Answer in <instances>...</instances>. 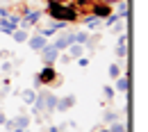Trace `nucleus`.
I'll use <instances>...</instances> for the list:
<instances>
[{"mask_svg":"<svg viewBox=\"0 0 148 132\" xmlns=\"http://www.w3.org/2000/svg\"><path fill=\"white\" fill-rule=\"evenodd\" d=\"M48 16L53 21H64V23H73L77 21V9L62 2V0H48V7H46Z\"/></svg>","mask_w":148,"mask_h":132,"instance_id":"obj_1","label":"nucleus"},{"mask_svg":"<svg viewBox=\"0 0 148 132\" xmlns=\"http://www.w3.org/2000/svg\"><path fill=\"white\" fill-rule=\"evenodd\" d=\"M41 16H43V12H41V9H27V12L23 14V18H21L18 27L30 30V25H37L39 21H41Z\"/></svg>","mask_w":148,"mask_h":132,"instance_id":"obj_2","label":"nucleus"},{"mask_svg":"<svg viewBox=\"0 0 148 132\" xmlns=\"http://www.w3.org/2000/svg\"><path fill=\"white\" fill-rule=\"evenodd\" d=\"M39 53H41V62H43L46 66H53L57 59H59V50H57L53 43H46V46H43Z\"/></svg>","mask_w":148,"mask_h":132,"instance_id":"obj_3","label":"nucleus"},{"mask_svg":"<svg viewBox=\"0 0 148 132\" xmlns=\"http://www.w3.org/2000/svg\"><path fill=\"white\" fill-rule=\"evenodd\" d=\"M57 71L53 68V66H46L43 64V68L39 71V75H37V80H39V84H55L57 82Z\"/></svg>","mask_w":148,"mask_h":132,"instance_id":"obj_4","label":"nucleus"},{"mask_svg":"<svg viewBox=\"0 0 148 132\" xmlns=\"http://www.w3.org/2000/svg\"><path fill=\"white\" fill-rule=\"evenodd\" d=\"M93 9H91V16H96V18H107L112 14V5H107V2H100V0H96V2H91Z\"/></svg>","mask_w":148,"mask_h":132,"instance_id":"obj_5","label":"nucleus"},{"mask_svg":"<svg viewBox=\"0 0 148 132\" xmlns=\"http://www.w3.org/2000/svg\"><path fill=\"white\" fill-rule=\"evenodd\" d=\"M75 105V96L69 94V96H62V98H57V105H55V112H66V109H71Z\"/></svg>","mask_w":148,"mask_h":132,"instance_id":"obj_6","label":"nucleus"},{"mask_svg":"<svg viewBox=\"0 0 148 132\" xmlns=\"http://www.w3.org/2000/svg\"><path fill=\"white\" fill-rule=\"evenodd\" d=\"M71 43H75V41H73V34H71V32H64V34H59V37L53 41V46H55L57 50H66Z\"/></svg>","mask_w":148,"mask_h":132,"instance_id":"obj_7","label":"nucleus"},{"mask_svg":"<svg viewBox=\"0 0 148 132\" xmlns=\"http://www.w3.org/2000/svg\"><path fill=\"white\" fill-rule=\"evenodd\" d=\"M41 100H43V112H55V105H57V96L53 91H46V94H39Z\"/></svg>","mask_w":148,"mask_h":132,"instance_id":"obj_8","label":"nucleus"},{"mask_svg":"<svg viewBox=\"0 0 148 132\" xmlns=\"http://www.w3.org/2000/svg\"><path fill=\"white\" fill-rule=\"evenodd\" d=\"M116 57H119V59H125V57H128V32L119 37V43H116Z\"/></svg>","mask_w":148,"mask_h":132,"instance_id":"obj_9","label":"nucleus"},{"mask_svg":"<svg viewBox=\"0 0 148 132\" xmlns=\"http://www.w3.org/2000/svg\"><path fill=\"white\" fill-rule=\"evenodd\" d=\"M48 43V39L46 37H41V34H34V37H27V46H30V50H41L43 46Z\"/></svg>","mask_w":148,"mask_h":132,"instance_id":"obj_10","label":"nucleus"},{"mask_svg":"<svg viewBox=\"0 0 148 132\" xmlns=\"http://www.w3.org/2000/svg\"><path fill=\"white\" fill-rule=\"evenodd\" d=\"M114 91H121V94H128L130 91V77L125 75V73L116 77V89H114Z\"/></svg>","mask_w":148,"mask_h":132,"instance_id":"obj_11","label":"nucleus"},{"mask_svg":"<svg viewBox=\"0 0 148 132\" xmlns=\"http://www.w3.org/2000/svg\"><path fill=\"white\" fill-rule=\"evenodd\" d=\"M84 53V46H80V43H71L69 48H66V55L71 57V59H77V57H82Z\"/></svg>","mask_w":148,"mask_h":132,"instance_id":"obj_12","label":"nucleus"},{"mask_svg":"<svg viewBox=\"0 0 148 132\" xmlns=\"http://www.w3.org/2000/svg\"><path fill=\"white\" fill-rule=\"evenodd\" d=\"M116 16L128 21V0H119V2H116Z\"/></svg>","mask_w":148,"mask_h":132,"instance_id":"obj_13","label":"nucleus"},{"mask_svg":"<svg viewBox=\"0 0 148 132\" xmlns=\"http://www.w3.org/2000/svg\"><path fill=\"white\" fill-rule=\"evenodd\" d=\"M12 37H14V41H16V43H25L30 34H27V30H23V27H16V30L12 32Z\"/></svg>","mask_w":148,"mask_h":132,"instance_id":"obj_14","label":"nucleus"},{"mask_svg":"<svg viewBox=\"0 0 148 132\" xmlns=\"http://www.w3.org/2000/svg\"><path fill=\"white\" fill-rule=\"evenodd\" d=\"M12 121H14L16 128H30V116H27V114H18V116L12 118Z\"/></svg>","mask_w":148,"mask_h":132,"instance_id":"obj_15","label":"nucleus"},{"mask_svg":"<svg viewBox=\"0 0 148 132\" xmlns=\"http://www.w3.org/2000/svg\"><path fill=\"white\" fill-rule=\"evenodd\" d=\"M21 96H23V100H25L27 105H34V100H37V89H25Z\"/></svg>","mask_w":148,"mask_h":132,"instance_id":"obj_16","label":"nucleus"},{"mask_svg":"<svg viewBox=\"0 0 148 132\" xmlns=\"http://www.w3.org/2000/svg\"><path fill=\"white\" fill-rule=\"evenodd\" d=\"M84 25H87L89 30H96V27H100V25H103V18H96V16H89V18H84Z\"/></svg>","mask_w":148,"mask_h":132,"instance_id":"obj_17","label":"nucleus"},{"mask_svg":"<svg viewBox=\"0 0 148 132\" xmlns=\"http://www.w3.org/2000/svg\"><path fill=\"white\" fill-rule=\"evenodd\" d=\"M110 132H128V125L123 121H114V123H110Z\"/></svg>","mask_w":148,"mask_h":132,"instance_id":"obj_18","label":"nucleus"},{"mask_svg":"<svg viewBox=\"0 0 148 132\" xmlns=\"http://www.w3.org/2000/svg\"><path fill=\"white\" fill-rule=\"evenodd\" d=\"M119 121V112H105L103 114V123H114Z\"/></svg>","mask_w":148,"mask_h":132,"instance_id":"obj_19","label":"nucleus"},{"mask_svg":"<svg viewBox=\"0 0 148 132\" xmlns=\"http://www.w3.org/2000/svg\"><path fill=\"white\" fill-rule=\"evenodd\" d=\"M119 75H123V73H121V66H119V64H110V77L116 80Z\"/></svg>","mask_w":148,"mask_h":132,"instance_id":"obj_20","label":"nucleus"},{"mask_svg":"<svg viewBox=\"0 0 148 132\" xmlns=\"http://www.w3.org/2000/svg\"><path fill=\"white\" fill-rule=\"evenodd\" d=\"M116 21H121V18H119V16H116V14H110V16H107V18H105V25H107V27H110V25H114V23H116Z\"/></svg>","mask_w":148,"mask_h":132,"instance_id":"obj_21","label":"nucleus"},{"mask_svg":"<svg viewBox=\"0 0 148 132\" xmlns=\"http://www.w3.org/2000/svg\"><path fill=\"white\" fill-rule=\"evenodd\" d=\"M103 94H105L107 100H112V98H114V89H112V87H105V89H103Z\"/></svg>","mask_w":148,"mask_h":132,"instance_id":"obj_22","label":"nucleus"},{"mask_svg":"<svg viewBox=\"0 0 148 132\" xmlns=\"http://www.w3.org/2000/svg\"><path fill=\"white\" fill-rule=\"evenodd\" d=\"M75 62H77V64H80V66H89V59H87V57H77V59H75Z\"/></svg>","mask_w":148,"mask_h":132,"instance_id":"obj_23","label":"nucleus"},{"mask_svg":"<svg viewBox=\"0 0 148 132\" xmlns=\"http://www.w3.org/2000/svg\"><path fill=\"white\" fill-rule=\"evenodd\" d=\"M48 132H64V130H62V125H53V128H48Z\"/></svg>","mask_w":148,"mask_h":132,"instance_id":"obj_24","label":"nucleus"},{"mask_svg":"<svg viewBox=\"0 0 148 132\" xmlns=\"http://www.w3.org/2000/svg\"><path fill=\"white\" fill-rule=\"evenodd\" d=\"M5 121H7V114L0 112V125H5Z\"/></svg>","mask_w":148,"mask_h":132,"instance_id":"obj_25","label":"nucleus"},{"mask_svg":"<svg viewBox=\"0 0 148 132\" xmlns=\"http://www.w3.org/2000/svg\"><path fill=\"white\" fill-rule=\"evenodd\" d=\"M73 2H77V5H91L93 0H73Z\"/></svg>","mask_w":148,"mask_h":132,"instance_id":"obj_26","label":"nucleus"},{"mask_svg":"<svg viewBox=\"0 0 148 132\" xmlns=\"http://www.w3.org/2000/svg\"><path fill=\"white\" fill-rule=\"evenodd\" d=\"M100 2H107V5H112V2H119V0H100Z\"/></svg>","mask_w":148,"mask_h":132,"instance_id":"obj_27","label":"nucleus"},{"mask_svg":"<svg viewBox=\"0 0 148 132\" xmlns=\"http://www.w3.org/2000/svg\"><path fill=\"white\" fill-rule=\"evenodd\" d=\"M96 132H110V128H100V130H96Z\"/></svg>","mask_w":148,"mask_h":132,"instance_id":"obj_28","label":"nucleus"},{"mask_svg":"<svg viewBox=\"0 0 148 132\" xmlns=\"http://www.w3.org/2000/svg\"><path fill=\"white\" fill-rule=\"evenodd\" d=\"M5 132H7V130H5Z\"/></svg>","mask_w":148,"mask_h":132,"instance_id":"obj_29","label":"nucleus"}]
</instances>
